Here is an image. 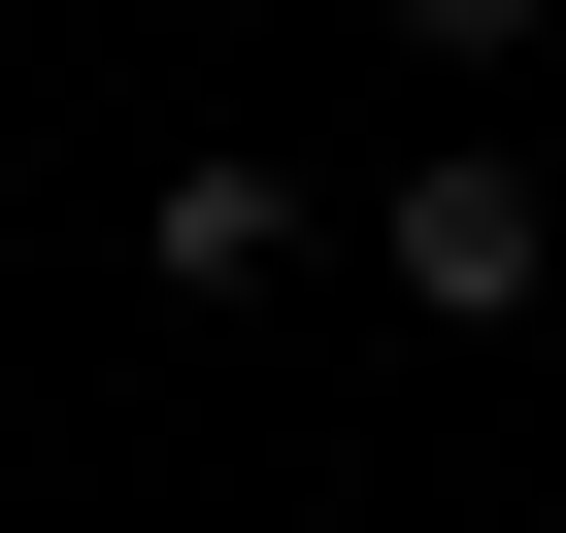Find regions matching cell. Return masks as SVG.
<instances>
[{
    "mask_svg": "<svg viewBox=\"0 0 566 533\" xmlns=\"http://www.w3.org/2000/svg\"><path fill=\"white\" fill-rule=\"evenodd\" d=\"M533 266H566V200H533L500 134H433V167L367 200V301H400V334H533Z\"/></svg>",
    "mask_w": 566,
    "mask_h": 533,
    "instance_id": "6da1fadb",
    "label": "cell"
},
{
    "mask_svg": "<svg viewBox=\"0 0 566 533\" xmlns=\"http://www.w3.org/2000/svg\"><path fill=\"white\" fill-rule=\"evenodd\" d=\"M134 266H167V301H266V266H301V167H167Z\"/></svg>",
    "mask_w": 566,
    "mask_h": 533,
    "instance_id": "7a4b0ae2",
    "label": "cell"
},
{
    "mask_svg": "<svg viewBox=\"0 0 566 533\" xmlns=\"http://www.w3.org/2000/svg\"><path fill=\"white\" fill-rule=\"evenodd\" d=\"M533 34H566V0H400V67H533Z\"/></svg>",
    "mask_w": 566,
    "mask_h": 533,
    "instance_id": "3957f363",
    "label": "cell"
}]
</instances>
